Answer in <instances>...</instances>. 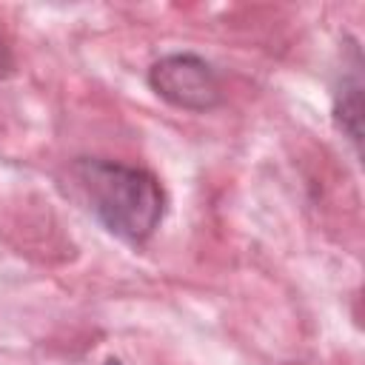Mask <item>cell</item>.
Instances as JSON below:
<instances>
[{"label":"cell","mask_w":365,"mask_h":365,"mask_svg":"<svg viewBox=\"0 0 365 365\" xmlns=\"http://www.w3.org/2000/svg\"><path fill=\"white\" fill-rule=\"evenodd\" d=\"M9 71V51L3 48V43H0V77Z\"/></svg>","instance_id":"obj_4"},{"label":"cell","mask_w":365,"mask_h":365,"mask_svg":"<svg viewBox=\"0 0 365 365\" xmlns=\"http://www.w3.org/2000/svg\"><path fill=\"white\" fill-rule=\"evenodd\" d=\"M148 83L163 100L188 111L214 108L222 97L214 68L197 54H168L157 60L148 71Z\"/></svg>","instance_id":"obj_2"},{"label":"cell","mask_w":365,"mask_h":365,"mask_svg":"<svg viewBox=\"0 0 365 365\" xmlns=\"http://www.w3.org/2000/svg\"><path fill=\"white\" fill-rule=\"evenodd\" d=\"M106 365H123V362H117V359H108V362H106Z\"/></svg>","instance_id":"obj_5"},{"label":"cell","mask_w":365,"mask_h":365,"mask_svg":"<svg viewBox=\"0 0 365 365\" xmlns=\"http://www.w3.org/2000/svg\"><path fill=\"white\" fill-rule=\"evenodd\" d=\"M359 77H354L348 86H342V94H339V106H336V111H339V123H342V128L348 131V137L354 140V143H359Z\"/></svg>","instance_id":"obj_3"},{"label":"cell","mask_w":365,"mask_h":365,"mask_svg":"<svg viewBox=\"0 0 365 365\" xmlns=\"http://www.w3.org/2000/svg\"><path fill=\"white\" fill-rule=\"evenodd\" d=\"M77 177L88 194L91 211L111 234L143 242L160 225L165 200L148 171L108 160H80Z\"/></svg>","instance_id":"obj_1"}]
</instances>
